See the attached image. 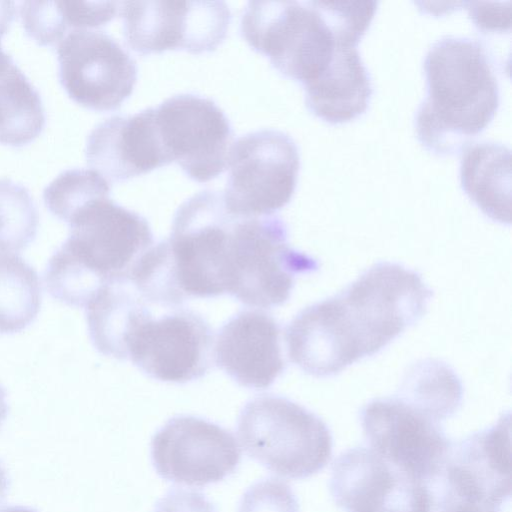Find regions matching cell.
<instances>
[{"label": "cell", "instance_id": "obj_1", "mask_svg": "<svg viewBox=\"0 0 512 512\" xmlns=\"http://www.w3.org/2000/svg\"><path fill=\"white\" fill-rule=\"evenodd\" d=\"M432 295L417 272L377 263L337 295L295 316L285 332L289 358L309 375H336L417 322Z\"/></svg>", "mask_w": 512, "mask_h": 512}, {"label": "cell", "instance_id": "obj_2", "mask_svg": "<svg viewBox=\"0 0 512 512\" xmlns=\"http://www.w3.org/2000/svg\"><path fill=\"white\" fill-rule=\"evenodd\" d=\"M427 92L415 115L419 141L429 151H459L492 120L499 85L485 47L477 40L444 36L428 49Z\"/></svg>", "mask_w": 512, "mask_h": 512}, {"label": "cell", "instance_id": "obj_3", "mask_svg": "<svg viewBox=\"0 0 512 512\" xmlns=\"http://www.w3.org/2000/svg\"><path fill=\"white\" fill-rule=\"evenodd\" d=\"M68 224V238L44 271L49 294L68 306L85 308L106 283L128 276L154 245L147 220L109 196L88 202Z\"/></svg>", "mask_w": 512, "mask_h": 512}, {"label": "cell", "instance_id": "obj_4", "mask_svg": "<svg viewBox=\"0 0 512 512\" xmlns=\"http://www.w3.org/2000/svg\"><path fill=\"white\" fill-rule=\"evenodd\" d=\"M240 31L281 74L303 85L324 71L338 46H357L362 37L344 1H249Z\"/></svg>", "mask_w": 512, "mask_h": 512}, {"label": "cell", "instance_id": "obj_5", "mask_svg": "<svg viewBox=\"0 0 512 512\" xmlns=\"http://www.w3.org/2000/svg\"><path fill=\"white\" fill-rule=\"evenodd\" d=\"M237 435L249 457L289 479L320 472L332 457L333 438L326 423L278 395L248 401L238 416Z\"/></svg>", "mask_w": 512, "mask_h": 512}, {"label": "cell", "instance_id": "obj_6", "mask_svg": "<svg viewBox=\"0 0 512 512\" xmlns=\"http://www.w3.org/2000/svg\"><path fill=\"white\" fill-rule=\"evenodd\" d=\"M318 268L317 259L290 246L280 217H236L227 244L225 286L243 304L280 306L289 299L297 275Z\"/></svg>", "mask_w": 512, "mask_h": 512}, {"label": "cell", "instance_id": "obj_7", "mask_svg": "<svg viewBox=\"0 0 512 512\" xmlns=\"http://www.w3.org/2000/svg\"><path fill=\"white\" fill-rule=\"evenodd\" d=\"M511 417L452 443L438 472L426 482L429 512L500 510L511 496Z\"/></svg>", "mask_w": 512, "mask_h": 512}, {"label": "cell", "instance_id": "obj_8", "mask_svg": "<svg viewBox=\"0 0 512 512\" xmlns=\"http://www.w3.org/2000/svg\"><path fill=\"white\" fill-rule=\"evenodd\" d=\"M223 195L227 210L237 217L272 215L291 199L300 168L292 137L277 129L246 133L231 145Z\"/></svg>", "mask_w": 512, "mask_h": 512}, {"label": "cell", "instance_id": "obj_9", "mask_svg": "<svg viewBox=\"0 0 512 512\" xmlns=\"http://www.w3.org/2000/svg\"><path fill=\"white\" fill-rule=\"evenodd\" d=\"M237 216L219 191L205 189L177 209L167 240L178 287L185 298L226 293L227 244Z\"/></svg>", "mask_w": 512, "mask_h": 512}, {"label": "cell", "instance_id": "obj_10", "mask_svg": "<svg viewBox=\"0 0 512 512\" xmlns=\"http://www.w3.org/2000/svg\"><path fill=\"white\" fill-rule=\"evenodd\" d=\"M213 340L209 324L197 312L180 306L155 317L149 308L128 333L126 359L151 378L187 383L211 368Z\"/></svg>", "mask_w": 512, "mask_h": 512}, {"label": "cell", "instance_id": "obj_11", "mask_svg": "<svg viewBox=\"0 0 512 512\" xmlns=\"http://www.w3.org/2000/svg\"><path fill=\"white\" fill-rule=\"evenodd\" d=\"M123 34L141 55L182 49L214 51L226 38L231 11L224 1L120 2Z\"/></svg>", "mask_w": 512, "mask_h": 512}, {"label": "cell", "instance_id": "obj_12", "mask_svg": "<svg viewBox=\"0 0 512 512\" xmlns=\"http://www.w3.org/2000/svg\"><path fill=\"white\" fill-rule=\"evenodd\" d=\"M360 421L370 449L424 485L452 444L441 421L399 394L367 403Z\"/></svg>", "mask_w": 512, "mask_h": 512}, {"label": "cell", "instance_id": "obj_13", "mask_svg": "<svg viewBox=\"0 0 512 512\" xmlns=\"http://www.w3.org/2000/svg\"><path fill=\"white\" fill-rule=\"evenodd\" d=\"M159 137L171 162L197 182L216 178L227 167L233 129L211 99L181 93L154 107Z\"/></svg>", "mask_w": 512, "mask_h": 512}, {"label": "cell", "instance_id": "obj_14", "mask_svg": "<svg viewBox=\"0 0 512 512\" xmlns=\"http://www.w3.org/2000/svg\"><path fill=\"white\" fill-rule=\"evenodd\" d=\"M59 78L77 103L98 111L118 109L133 92L137 64L109 34L70 31L57 47Z\"/></svg>", "mask_w": 512, "mask_h": 512}, {"label": "cell", "instance_id": "obj_15", "mask_svg": "<svg viewBox=\"0 0 512 512\" xmlns=\"http://www.w3.org/2000/svg\"><path fill=\"white\" fill-rule=\"evenodd\" d=\"M151 460L163 479L202 487L231 475L241 450L229 430L200 417L179 415L152 437Z\"/></svg>", "mask_w": 512, "mask_h": 512}, {"label": "cell", "instance_id": "obj_16", "mask_svg": "<svg viewBox=\"0 0 512 512\" xmlns=\"http://www.w3.org/2000/svg\"><path fill=\"white\" fill-rule=\"evenodd\" d=\"M329 489L344 512H429L425 485L370 448L342 452L333 462Z\"/></svg>", "mask_w": 512, "mask_h": 512}, {"label": "cell", "instance_id": "obj_17", "mask_svg": "<svg viewBox=\"0 0 512 512\" xmlns=\"http://www.w3.org/2000/svg\"><path fill=\"white\" fill-rule=\"evenodd\" d=\"M90 168L110 184L169 164L154 107L131 115H113L89 133L85 149Z\"/></svg>", "mask_w": 512, "mask_h": 512}, {"label": "cell", "instance_id": "obj_18", "mask_svg": "<svg viewBox=\"0 0 512 512\" xmlns=\"http://www.w3.org/2000/svg\"><path fill=\"white\" fill-rule=\"evenodd\" d=\"M280 327L269 314L242 310L218 331L216 364L240 386L266 389L282 374Z\"/></svg>", "mask_w": 512, "mask_h": 512}, {"label": "cell", "instance_id": "obj_19", "mask_svg": "<svg viewBox=\"0 0 512 512\" xmlns=\"http://www.w3.org/2000/svg\"><path fill=\"white\" fill-rule=\"evenodd\" d=\"M304 88L308 109L333 124L363 114L373 92L370 74L352 45L338 46L324 71Z\"/></svg>", "mask_w": 512, "mask_h": 512}, {"label": "cell", "instance_id": "obj_20", "mask_svg": "<svg viewBox=\"0 0 512 512\" xmlns=\"http://www.w3.org/2000/svg\"><path fill=\"white\" fill-rule=\"evenodd\" d=\"M511 150L481 141L468 146L460 164L461 186L470 199L494 221L511 222Z\"/></svg>", "mask_w": 512, "mask_h": 512}, {"label": "cell", "instance_id": "obj_21", "mask_svg": "<svg viewBox=\"0 0 512 512\" xmlns=\"http://www.w3.org/2000/svg\"><path fill=\"white\" fill-rule=\"evenodd\" d=\"M148 306L130 276L106 283L85 307L89 336L98 352L126 360L125 341L133 320Z\"/></svg>", "mask_w": 512, "mask_h": 512}, {"label": "cell", "instance_id": "obj_22", "mask_svg": "<svg viewBox=\"0 0 512 512\" xmlns=\"http://www.w3.org/2000/svg\"><path fill=\"white\" fill-rule=\"evenodd\" d=\"M45 111L39 92L14 63L0 74V142L23 146L43 130Z\"/></svg>", "mask_w": 512, "mask_h": 512}, {"label": "cell", "instance_id": "obj_23", "mask_svg": "<svg viewBox=\"0 0 512 512\" xmlns=\"http://www.w3.org/2000/svg\"><path fill=\"white\" fill-rule=\"evenodd\" d=\"M41 300L36 270L15 253H0V333L28 327L37 317Z\"/></svg>", "mask_w": 512, "mask_h": 512}, {"label": "cell", "instance_id": "obj_24", "mask_svg": "<svg viewBox=\"0 0 512 512\" xmlns=\"http://www.w3.org/2000/svg\"><path fill=\"white\" fill-rule=\"evenodd\" d=\"M397 394L442 422L460 407L463 389L446 363L425 359L408 369Z\"/></svg>", "mask_w": 512, "mask_h": 512}, {"label": "cell", "instance_id": "obj_25", "mask_svg": "<svg viewBox=\"0 0 512 512\" xmlns=\"http://www.w3.org/2000/svg\"><path fill=\"white\" fill-rule=\"evenodd\" d=\"M37 207L29 191L8 178H0V253H17L36 237Z\"/></svg>", "mask_w": 512, "mask_h": 512}, {"label": "cell", "instance_id": "obj_26", "mask_svg": "<svg viewBox=\"0 0 512 512\" xmlns=\"http://www.w3.org/2000/svg\"><path fill=\"white\" fill-rule=\"evenodd\" d=\"M110 190V183L96 171L74 168L54 178L43 197L48 210L68 223L80 208L96 198L109 196Z\"/></svg>", "mask_w": 512, "mask_h": 512}, {"label": "cell", "instance_id": "obj_27", "mask_svg": "<svg viewBox=\"0 0 512 512\" xmlns=\"http://www.w3.org/2000/svg\"><path fill=\"white\" fill-rule=\"evenodd\" d=\"M20 15L27 34L42 45L59 43L73 30L67 1H25Z\"/></svg>", "mask_w": 512, "mask_h": 512}, {"label": "cell", "instance_id": "obj_28", "mask_svg": "<svg viewBox=\"0 0 512 512\" xmlns=\"http://www.w3.org/2000/svg\"><path fill=\"white\" fill-rule=\"evenodd\" d=\"M238 512H300L291 487L277 478L254 483L243 494Z\"/></svg>", "mask_w": 512, "mask_h": 512}, {"label": "cell", "instance_id": "obj_29", "mask_svg": "<svg viewBox=\"0 0 512 512\" xmlns=\"http://www.w3.org/2000/svg\"><path fill=\"white\" fill-rule=\"evenodd\" d=\"M468 13L482 33H510L511 2H467Z\"/></svg>", "mask_w": 512, "mask_h": 512}, {"label": "cell", "instance_id": "obj_30", "mask_svg": "<svg viewBox=\"0 0 512 512\" xmlns=\"http://www.w3.org/2000/svg\"><path fill=\"white\" fill-rule=\"evenodd\" d=\"M154 512H217L214 504L196 490L172 488L158 500Z\"/></svg>", "mask_w": 512, "mask_h": 512}, {"label": "cell", "instance_id": "obj_31", "mask_svg": "<svg viewBox=\"0 0 512 512\" xmlns=\"http://www.w3.org/2000/svg\"><path fill=\"white\" fill-rule=\"evenodd\" d=\"M10 487V478L5 464L0 460V504L4 502Z\"/></svg>", "mask_w": 512, "mask_h": 512}, {"label": "cell", "instance_id": "obj_32", "mask_svg": "<svg viewBox=\"0 0 512 512\" xmlns=\"http://www.w3.org/2000/svg\"><path fill=\"white\" fill-rule=\"evenodd\" d=\"M9 411L7 403V392L5 388L0 384V428L4 423Z\"/></svg>", "mask_w": 512, "mask_h": 512}, {"label": "cell", "instance_id": "obj_33", "mask_svg": "<svg viewBox=\"0 0 512 512\" xmlns=\"http://www.w3.org/2000/svg\"><path fill=\"white\" fill-rule=\"evenodd\" d=\"M0 512H38L36 509L22 505L5 506L0 509Z\"/></svg>", "mask_w": 512, "mask_h": 512}, {"label": "cell", "instance_id": "obj_34", "mask_svg": "<svg viewBox=\"0 0 512 512\" xmlns=\"http://www.w3.org/2000/svg\"><path fill=\"white\" fill-rule=\"evenodd\" d=\"M465 512H501V511L494 510V509L474 508V509L467 510Z\"/></svg>", "mask_w": 512, "mask_h": 512}]
</instances>
